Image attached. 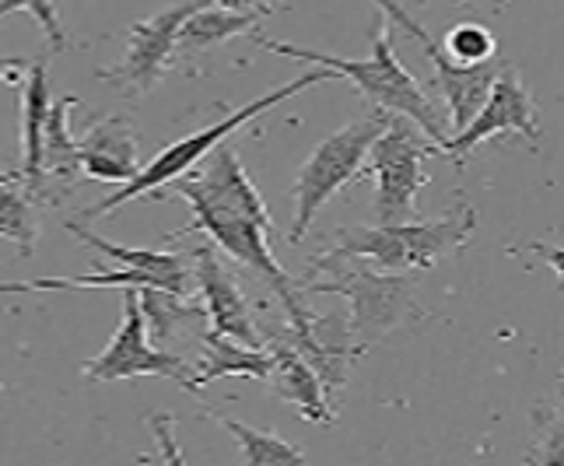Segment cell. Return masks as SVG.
Segmentation results:
<instances>
[{
	"label": "cell",
	"mask_w": 564,
	"mask_h": 466,
	"mask_svg": "<svg viewBox=\"0 0 564 466\" xmlns=\"http://www.w3.org/2000/svg\"><path fill=\"white\" fill-rule=\"evenodd\" d=\"M249 35H252V43H257L260 50H267V53L291 56V61H305V64L334 71L337 77H347V82H351L376 109L414 120L438 148L453 138L449 120H445V116L438 112V106L421 91V85L414 82V74L397 61L393 32H389V25L376 29L372 53H368L365 61H347V56H329V53H319V50L291 46V43H281V39H270V35L257 32V29H252ZM442 159H445V154H442Z\"/></svg>",
	"instance_id": "obj_1"
},
{
	"label": "cell",
	"mask_w": 564,
	"mask_h": 466,
	"mask_svg": "<svg viewBox=\"0 0 564 466\" xmlns=\"http://www.w3.org/2000/svg\"><path fill=\"white\" fill-rule=\"evenodd\" d=\"M477 231V210L459 204L438 221H389L368 228H340L334 246L308 260V274H319L323 267L337 260H368L379 270H432L445 252H456L470 242Z\"/></svg>",
	"instance_id": "obj_2"
},
{
	"label": "cell",
	"mask_w": 564,
	"mask_h": 466,
	"mask_svg": "<svg viewBox=\"0 0 564 466\" xmlns=\"http://www.w3.org/2000/svg\"><path fill=\"white\" fill-rule=\"evenodd\" d=\"M151 197L154 201H159V197H183L193 207V221L186 228H180V231H172L169 239H183V236H197V231H204L214 249L228 252L231 260L242 263L246 270H252V274L263 278L270 288H274V295L281 299L284 313H288V326H305L308 323V316H313V313H308L305 302H302L299 281L278 263L274 249H270V231H274V228L252 221L249 215H242V210L228 207L221 201L204 197V193L186 186L183 180H176V186H169V189L151 193Z\"/></svg>",
	"instance_id": "obj_3"
},
{
	"label": "cell",
	"mask_w": 564,
	"mask_h": 466,
	"mask_svg": "<svg viewBox=\"0 0 564 466\" xmlns=\"http://www.w3.org/2000/svg\"><path fill=\"white\" fill-rule=\"evenodd\" d=\"M334 274L326 281H299L302 295H340L351 305V337L355 347L365 355L368 347L393 334L397 326L424 319V308L417 305V270H379L368 260H337L323 267L319 274Z\"/></svg>",
	"instance_id": "obj_4"
},
{
	"label": "cell",
	"mask_w": 564,
	"mask_h": 466,
	"mask_svg": "<svg viewBox=\"0 0 564 466\" xmlns=\"http://www.w3.org/2000/svg\"><path fill=\"white\" fill-rule=\"evenodd\" d=\"M323 82H337V74H334V71H326V67L308 71V74L295 77V82H288V85H281V88H274V91L260 95V99L246 102L242 109L228 112L225 120H218L214 127H204V130H197V133H189V138H183V141H172L169 148H162L159 154H154V159H151L148 165L138 169V176L127 180V183H120V189L109 193L106 201H99L95 207H88V210H85V221L109 218L116 207H123V204L138 201V197H151V193H159L162 186L176 183L180 176H186V172H189L193 165H200L214 148L225 144V141L231 138V133L242 130L249 120H257L260 112L274 109L278 102L291 99V95H299V91L313 88V85H323Z\"/></svg>",
	"instance_id": "obj_5"
},
{
	"label": "cell",
	"mask_w": 564,
	"mask_h": 466,
	"mask_svg": "<svg viewBox=\"0 0 564 466\" xmlns=\"http://www.w3.org/2000/svg\"><path fill=\"white\" fill-rule=\"evenodd\" d=\"M442 154V148L427 133L406 120V116L389 112V120L376 144L368 148L361 176L376 180V221H414L417 218V193L427 186L424 162Z\"/></svg>",
	"instance_id": "obj_6"
},
{
	"label": "cell",
	"mask_w": 564,
	"mask_h": 466,
	"mask_svg": "<svg viewBox=\"0 0 564 466\" xmlns=\"http://www.w3.org/2000/svg\"><path fill=\"white\" fill-rule=\"evenodd\" d=\"M389 120V112L372 109L358 123H347L344 130L329 133L326 141L316 144V151L308 154L305 165L299 169L295 186H291V197H295V225L288 231V242H302V236L313 228L319 210L337 197V193L361 176L368 148L376 144Z\"/></svg>",
	"instance_id": "obj_7"
},
{
	"label": "cell",
	"mask_w": 564,
	"mask_h": 466,
	"mask_svg": "<svg viewBox=\"0 0 564 466\" xmlns=\"http://www.w3.org/2000/svg\"><path fill=\"white\" fill-rule=\"evenodd\" d=\"M82 376L88 382H123V379L159 376V379L176 382L180 390H186V393H200L197 376H193V368L186 365V358L162 351V347H154L148 340V319H144L138 288H127L120 326H116V334L106 344V351L95 355L91 361H85Z\"/></svg>",
	"instance_id": "obj_8"
},
{
	"label": "cell",
	"mask_w": 564,
	"mask_h": 466,
	"mask_svg": "<svg viewBox=\"0 0 564 466\" xmlns=\"http://www.w3.org/2000/svg\"><path fill=\"white\" fill-rule=\"evenodd\" d=\"M204 4L207 0H186V4H172L159 14L144 18L138 25H130L123 61L99 71V82L120 88L127 95H148L165 77L172 61H176V35L183 22Z\"/></svg>",
	"instance_id": "obj_9"
},
{
	"label": "cell",
	"mask_w": 564,
	"mask_h": 466,
	"mask_svg": "<svg viewBox=\"0 0 564 466\" xmlns=\"http://www.w3.org/2000/svg\"><path fill=\"white\" fill-rule=\"evenodd\" d=\"M505 133H519V138H527L533 148L540 144L536 102H533V95L527 91V85H522L519 71L509 61L501 64V71H498L480 112L459 133H453V138L442 144V154H445V159H453V165H463L466 154H470L474 148H480L484 141L505 138Z\"/></svg>",
	"instance_id": "obj_10"
},
{
	"label": "cell",
	"mask_w": 564,
	"mask_h": 466,
	"mask_svg": "<svg viewBox=\"0 0 564 466\" xmlns=\"http://www.w3.org/2000/svg\"><path fill=\"white\" fill-rule=\"evenodd\" d=\"M193 291H197V302L204 305V316L214 334L249 347H267L257 319L249 313V302L242 299L236 278L228 274L225 263L214 257V246H200L193 252Z\"/></svg>",
	"instance_id": "obj_11"
},
{
	"label": "cell",
	"mask_w": 564,
	"mask_h": 466,
	"mask_svg": "<svg viewBox=\"0 0 564 466\" xmlns=\"http://www.w3.org/2000/svg\"><path fill=\"white\" fill-rule=\"evenodd\" d=\"M270 347V393H274L281 403H291L295 411L313 421V424H334L337 414H334V403H329V390L323 386L319 372L313 365H308L295 347L288 340L274 337L267 340Z\"/></svg>",
	"instance_id": "obj_12"
},
{
	"label": "cell",
	"mask_w": 564,
	"mask_h": 466,
	"mask_svg": "<svg viewBox=\"0 0 564 466\" xmlns=\"http://www.w3.org/2000/svg\"><path fill=\"white\" fill-rule=\"evenodd\" d=\"M138 138L123 116H109L102 123H91L88 133L77 141V176L120 186L138 176Z\"/></svg>",
	"instance_id": "obj_13"
},
{
	"label": "cell",
	"mask_w": 564,
	"mask_h": 466,
	"mask_svg": "<svg viewBox=\"0 0 564 466\" xmlns=\"http://www.w3.org/2000/svg\"><path fill=\"white\" fill-rule=\"evenodd\" d=\"M424 53L435 67V85L442 91V99H445V106H449V130L459 133L480 112V106H484V99H488V91H491L505 61L495 56V61H484V64H456L438 50L435 39L432 43H424Z\"/></svg>",
	"instance_id": "obj_14"
},
{
	"label": "cell",
	"mask_w": 564,
	"mask_h": 466,
	"mask_svg": "<svg viewBox=\"0 0 564 466\" xmlns=\"http://www.w3.org/2000/svg\"><path fill=\"white\" fill-rule=\"evenodd\" d=\"M50 71L46 61L29 64L22 88V186L32 197L46 201V169H43V133L50 116Z\"/></svg>",
	"instance_id": "obj_15"
},
{
	"label": "cell",
	"mask_w": 564,
	"mask_h": 466,
	"mask_svg": "<svg viewBox=\"0 0 564 466\" xmlns=\"http://www.w3.org/2000/svg\"><path fill=\"white\" fill-rule=\"evenodd\" d=\"M67 231H70L74 239H82L85 246L99 249L102 257L123 263V267L141 270V274H148L154 281V288L189 299V291H193V270H189L183 252H159V249H127V246H116V242H109L102 236H95V231L85 228L82 221H67Z\"/></svg>",
	"instance_id": "obj_16"
},
{
	"label": "cell",
	"mask_w": 564,
	"mask_h": 466,
	"mask_svg": "<svg viewBox=\"0 0 564 466\" xmlns=\"http://www.w3.org/2000/svg\"><path fill=\"white\" fill-rule=\"evenodd\" d=\"M263 18H267L263 8H231V4H221V0H207L204 8H197L183 22L176 35V53L197 56L204 50H214L242 32H252Z\"/></svg>",
	"instance_id": "obj_17"
},
{
	"label": "cell",
	"mask_w": 564,
	"mask_h": 466,
	"mask_svg": "<svg viewBox=\"0 0 564 466\" xmlns=\"http://www.w3.org/2000/svg\"><path fill=\"white\" fill-rule=\"evenodd\" d=\"M193 376H197V386L218 382V379H228V376H246V379H257V382H267L270 376V347H249V344H239L231 337H221L207 329L204 334V355H200V365L193 368Z\"/></svg>",
	"instance_id": "obj_18"
},
{
	"label": "cell",
	"mask_w": 564,
	"mask_h": 466,
	"mask_svg": "<svg viewBox=\"0 0 564 466\" xmlns=\"http://www.w3.org/2000/svg\"><path fill=\"white\" fill-rule=\"evenodd\" d=\"M77 95H64L61 102L50 106L46 133H43V169L46 180L70 183L77 176V141L70 133V112L77 109Z\"/></svg>",
	"instance_id": "obj_19"
},
{
	"label": "cell",
	"mask_w": 564,
	"mask_h": 466,
	"mask_svg": "<svg viewBox=\"0 0 564 466\" xmlns=\"http://www.w3.org/2000/svg\"><path fill=\"white\" fill-rule=\"evenodd\" d=\"M210 418L218 421L231 438H236L246 466H291V463H305V453L299 449V445L284 442L274 432L252 429V424L231 421V418H221V414H210Z\"/></svg>",
	"instance_id": "obj_20"
},
{
	"label": "cell",
	"mask_w": 564,
	"mask_h": 466,
	"mask_svg": "<svg viewBox=\"0 0 564 466\" xmlns=\"http://www.w3.org/2000/svg\"><path fill=\"white\" fill-rule=\"evenodd\" d=\"M32 193L22 183L0 189V239L18 246V257H32L39 242V218L32 207Z\"/></svg>",
	"instance_id": "obj_21"
},
{
	"label": "cell",
	"mask_w": 564,
	"mask_h": 466,
	"mask_svg": "<svg viewBox=\"0 0 564 466\" xmlns=\"http://www.w3.org/2000/svg\"><path fill=\"white\" fill-rule=\"evenodd\" d=\"M536 438L527 463H564V393L551 407H536Z\"/></svg>",
	"instance_id": "obj_22"
},
{
	"label": "cell",
	"mask_w": 564,
	"mask_h": 466,
	"mask_svg": "<svg viewBox=\"0 0 564 466\" xmlns=\"http://www.w3.org/2000/svg\"><path fill=\"white\" fill-rule=\"evenodd\" d=\"M442 53L449 56L456 64H484V61H495L498 56V39L474 22H463L456 25L449 35H445V46Z\"/></svg>",
	"instance_id": "obj_23"
},
{
	"label": "cell",
	"mask_w": 564,
	"mask_h": 466,
	"mask_svg": "<svg viewBox=\"0 0 564 466\" xmlns=\"http://www.w3.org/2000/svg\"><path fill=\"white\" fill-rule=\"evenodd\" d=\"M14 11H29L35 18L53 53H64L70 46L61 14H56V0H0V22H4V18L14 14Z\"/></svg>",
	"instance_id": "obj_24"
},
{
	"label": "cell",
	"mask_w": 564,
	"mask_h": 466,
	"mask_svg": "<svg viewBox=\"0 0 564 466\" xmlns=\"http://www.w3.org/2000/svg\"><path fill=\"white\" fill-rule=\"evenodd\" d=\"M372 4L389 18V22H393V25H400L406 35H414L417 39V43L424 46V43H432V35H427L417 22H414V18H411V11H406L403 4H400V0H372Z\"/></svg>",
	"instance_id": "obj_25"
},
{
	"label": "cell",
	"mask_w": 564,
	"mask_h": 466,
	"mask_svg": "<svg viewBox=\"0 0 564 466\" xmlns=\"http://www.w3.org/2000/svg\"><path fill=\"white\" fill-rule=\"evenodd\" d=\"M172 424H176V418H172V414H148V429L154 432V438H162L159 459H165V463H183L186 456L176 449V438H172Z\"/></svg>",
	"instance_id": "obj_26"
},
{
	"label": "cell",
	"mask_w": 564,
	"mask_h": 466,
	"mask_svg": "<svg viewBox=\"0 0 564 466\" xmlns=\"http://www.w3.org/2000/svg\"><path fill=\"white\" fill-rule=\"evenodd\" d=\"M527 252H536L540 260H547L557 270V288L564 291V249L561 246H547V242H530Z\"/></svg>",
	"instance_id": "obj_27"
},
{
	"label": "cell",
	"mask_w": 564,
	"mask_h": 466,
	"mask_svg": "<svg viewBox=\"0 0 564 466\" xmlns=\"http://www.w3.org/2000/svg\"><path fill=\"white\" fill-rule=\"evenodd\" d=\"M11 71H29V64H25V61H18V56H0V74L14 77Z\"/></svg>",
	"instance_id": "obj_28"
},
{
	"label": "cell",
	"mask_w": 564,
	"mask_h": 466,
	"mask_svg": "<svg viewBox=\"0 0 564 466\" xmlns=\"http://www.w3.org/2000/svg\"><path fill=\"white\" fill-rule=\"evenodd\" d=\"M11 183H22V169H14V172H0V189L11 186Z\"/></svg>",
	"instance_id": "obj_29"
},
{
	"label": "cell",
	"mask_w": 564,
	"mask_h": 466,
	"mask_svg": "<svg viewBox=\"0 0 564 466\" xmlns=\"http://www.w3.org/2000/svg\"><path fill=\"white\" fill-rule=\"evenodd\" d=\"M221 4H231V8H260L257 0H221ZM267 11V8H263ZM270 14V11H267Z\"/></svg>",
	"instance_id": "obj_30"
},
{
	"label": "cell",
	"mask_w": 564,
	"mask_h": 466,
	"mask_svg": "<svg viewBox=\"0 0 564 466\" xmlns=\"http://www.w3.org/2000/svg\"><path fill=\"white\" fill-rule=\"evenodd\" d=\"M257 4H260V8H267L270 14H274V11H278V0H257Z\"/></svg>",
	"instance_id": "obj_31"
}]
</instances>
